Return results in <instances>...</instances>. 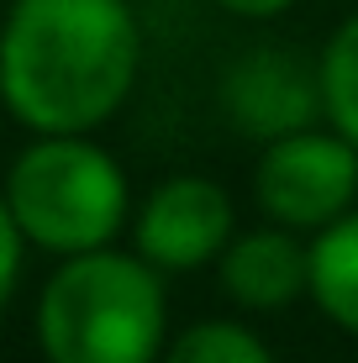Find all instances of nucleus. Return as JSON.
I'll return each instance as SVG.
<instances>
[{
	"mask_svg": "<svg viewBox=\"0 0 358 363\" xmlns=\"http://www.w3.org/2000/svg\"><path fill=\"white\" fill-rule=\"evenodd\" d=\"M127 0H16L0 32V95L32 132H90L138 79Z\"/></svg>",
	"mask_w": 358,
	"mask_h": 363,
	"instance_id": "nucleus-1",
	"label": "nucleus"
},
{
	"mask_svg": "<svg viewBox=\"0 0 358 363\" xmlns=\"http://www.w3.org/2000/svg\"><path fill=\"white\" fill-rule=\"evenodd\" d=\"M158 274L164 269L142 253H69L37 300V342L47 363H158L169 321Z\"/></svg>",
	"mask_w": 358,
	"mask_h": 363,
	"instance_id": "nucleus-2",
	"label": "nucleus"
},
{
	"mask_svg": "<svg viewBox=\"0 0 358 363\" xmlns=\"http://www.w3.org/2000/svg\"><path fill=\"white\" fill-rule=\"evenodd\" d=\"M6 206L21 237L47 253L106 247L127 221V174L79 132H47L6 174Z\"/></svg>",
	"mask_w": 358,
	"mask_h": 363,
	"instance_id": "nucleus-3",
	"label": "nucleus"
},
{
	"mask_svg": "<svg viewBox=\"0 0 358 363\" xmlns=\"http://www.w3.org/2000/svg\"><path fill=\"white\" fill-rule=\"evenodd\" d=\"M253 184L269 221H279L290 232H322L358 200V147L337 127L285 132L274 143H264Z\"/></svg>",
	"mask_w": 358,
	"mask_h": 363,
	"instance_id": "nucleus-4",
	"label": "nucleus"
},
{
	"mask_svg": "<svg viewBox=\"0 0 358 363\" xmlns=\"http://www.w3.org/2000/svg\"><path fill=\"white\" fill-rule=\"evenodd\" d=\"M232 242V200L216 179L179 174L147 195L138 216V253L164 274H190L227 253Z\"/></svg>",
	"mask_w": 358,
	"mask_h": 363,
	"instance_id": "nucleus-5",
	"label": "nucleus"
},
{
	"mask_svg": "<svg viewBox=\"0 0 358 363\" xmlns=\"http://www.w3.org/2000/svg\"><path fill=\"white\" fill-rule=\"evenodd\" d=\"M221 106H227L232 127L258 137V143H274L285 132H301L316 121L322 106V64H306V58L285 53V48H258V53L237 58L221 79Z\"/></svg>",
	"mask_w": 358,
	"mask_h": 363,
	"instance_id": "nucleus-6",
	"label": "nucleus"
},
{
	"mask_svg": "<svg viewBox=\"0 0 358 363\" xmlns=\"http://www.w3.org/2000/svg\"><path fill=\"white\" fill-rule=\"evenodd\" d=\"M221 290L242 311H279L301 290H311V247H301L290 227H264L232 237L221 253Z\"/></svg>",
	"mask_w": 358,
	"mask_h": 363,
	"instance_id": "nucleus-7",
	"label": "nucleus"
},
{
	"mask_svg": "<svg viewBox=\"0 0 358 363\" xmlns=\"http://www.w3.org/2000/svg\"><path fill=\"white\" fill-rule=\"evenodd\" d=\"M316 311L342 332H358V211L327 221L311 242V290Z\"/></svg>",
	"mask_w": 358,
	"mask_h": 363,
	"instance_id": "nucleus-8",
	"label": "nucleus"
},
{
	"mask_svg": "<svg viewBox=\"0 0 358 363\" xmlns=\"http://www.w3.org/2000/svg\"><path fill=\"white\" fill-rule=\"evenodd\" d=\"M322 106L332 127L358 147V16H348L322 48Z\"/></svg>",
	"mask_w": 358,
	"mask_h": 363,
	"instance_id": "nucleus-9",
	"label": "nucleus"
},
{
	"mask_svg": "<svg viewBox=\"0 0 358 363\" xmlns=\"http://www.w3.org/2000/svg\"><path fill=\"white\" fill-rule=\"evenodd\" d=\"M164 363H274L264 337L242 321H195L184 337L169 342Z\"/></svg>",
	"mask_w": 358,
	"mask_h": 363,
	"instance_id": "nucleus-10",
	"label": "nucleus"
},
{
	"mask_svg": "<svg viewBox=\"0 0 358 363\" xmlns=\"http://www.w3.org/2000/svg\"><path fill=\"white\" fill-rule=\"evenodd\" d=\"M16 274H21V227H16V216H11L6 195H0V306L16 290Z\"/></svg>",
	"mask_w": 358,
	"mask_h": 363,
	"instance_id": "nucleus-11",
	"label": "nucleus"
},
{
	"mask_svg": "<svg viewBox=\"0 0 358 363\" xmlns=\"http://www.w3.org/2000/svg\"><path fill=\"white\" fill-rule=\"evenodd\" d=\"M227 16H242V21H269V16H285L295 0H216Z\"/></svg>",
	"mask_w": 358,
	"mask_h": 363,
	"instance_id": "nucleus-12",
	"label": "nucleus"
},
{
	"mask_svg": "<svg viewBox=\"0 0 358 363\" xmlns=\"http://www.w3.org/2000/svg\"><path fill=\"white\" fill-rule=\"evenodd\" d=\"M0 100H6V95H0Z\"/></svg>",
	"mask_w": 358,
	"mask_h": 363,
	"instance_id": "nucleus-13",
	"label": "nucleus"
}]
</instances>
